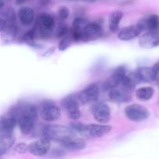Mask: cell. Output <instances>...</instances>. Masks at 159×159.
<instances>
[{"label": "cell", "mask_w": 159, "mask_h": 159, "mask_svg": "<svg viewBox=\"0 0 159 159\" xmlns=\"http://www.w3.org/2000/svg\"><path fill=\"white\" fill-rule=\"evenodd\" d=\"M42 135L43 138H47L49 141H55L60 144L75 138L69 127L58 124H48L45 126L42 130Z\"/></svg>", "instance_id": "6da1fadb"}, {"label": "cell", "mask_w": 159, "mask_h": 159, "mask_svg": "<svg viewBox=\"0 0 159 159\" xmlns=\"http://www.w3.org/2000/svg\"><path fill=\"white\" fill-rule=\"evenodd\" d=\"M7 115L16 120V122L20 117L24 116H30L37 120L38 117V110L34 104L26 101H20L9 108Z\"/></svg>", "instance_id": "7a4b0ae2"}, {"label": "cell", "mask_w": 159, "mask_h": 159, "mask_svg": "<svg viewBox=\"0 0 159 159\" xmlns=\"http://www.w3.org/2000/svg\"><path fill=\"white\" fill-rule=\"evenodd\" d=\"M38 113L45 122L51 123L60 119L61 116L58 106L51 99H44L39 105Z\"/></svg>", "instance_id": "3957f363"}, {"label": "cell", "mask_w": 159, "mask_h": 159, "mask_svg": "<svg viewBox=\"0 0 159 159\" xmlns=\"http://www.w3.org/2000/svg\"><path fill=\"white\" fill-rule=\"evenodd\" d=\"M79 101L77 93H71L65 96L61 100V107L67 112L69 119L77 120L81 117Z\"/></svg>", "instance_id": "277c9868"}, {"label": "cell", "mask_w": 159, "mask_h": 159, "mask_svg": "<svg viewBox=\"0 0 159 159\" xmlns=\"http://www.w3.org/2000/svg\"><path fill=\"white\" fill-rule=\"evenodd\" d=\"M124 113L126 117L133 122H141L147 120L150 116L149 110L146 107L137 103L130 104L126 107Z\"/></svg>", "instance_id": "5b68a950"}, {"label": "cell", "mask_w": 159, "mask_h": 159, "mask_svg": "<svg viewBox=\"0 0 159 159\" xmlns=\"http://www.w3.org/2000/svg\"><path fill=\"white\" fill-rule=\"evenodd\" d=\"M127 68L125 66H118L113 70L111 75L103 82L102 88L103 91H110V89L119 86L127 75Z\"/></svg>", "instance_id": "8992f818"}, {"label": "cell", "mask_w": 159, "mask_h": 159, "mask_svg": "<svg viewBox=\"0 0 159 159\" xmlns=\"http://www.w3.org/2000/svg\"><path fill=\"white\" fill-rule=\"evenodd\" d=\"M112 130V127L106 124H85L82 136L85 138H98L105 136Z\"/></svg>", "instance_id": "52a82bcc"}, {"label": "cell", "mask_w": 159, "mask_h": 159, "mask_svg": "<svg viewBox=\"0 0 159 159\" xmlns=\"http://www.w3.org/2000/svg\"><path fill=\"white\" fill-rule=\"evenodd\" d=\"M99 96V87L96 83L87 85L78 94V98L82 105L93 103L98 100Z\"/></svg>", "instance_id": "ba28073f"}, {"label": "cell", "mask_w": 159, "mask_h": 159, "mask_svg": "<svg viewBox=\"0 0 159 159\" xmlns=\"http://www.w3.org/2000/svg\"><path fill=\"white\" fill-rule=\"evenodd\" d=\"M92 114L99 124H107L111 119V110L103 102H96L92 107Z\"/></svg>", "instance_id": "9c48e42d"}, {"label": "cell", "mask_w": 159, "mask_h": 159, "mask_svg": "<svg viewBox=\"0 0 159 159\" xmlns=\"http://www.w3.org/2000/svg\"><path fill=\"white\" fill-rule=\"evenodd\" d=\"M103 34L102 27L98 23H89L82 32V41L89 42L99 39Z\"/></svg>", "instance_id": "30bf717a"}, {"label": "cell", "mask_w": 159, "mask_h": 159, "mask_svg": "<svg viewBox=\"0 0 159 159\" xmlns=\"http://www.w3.org/2000/svg\"><path fill=\"white\" fill-rule=\"evenodd\" d=\"M51 146V141L45 138H42L28 145V152L34 156L42 157L48 153Z\"/></svg>", "instance_id": "8fae6325"}, {"label": "cell", "mask_w": 159, "mask_h": 159, "mask_svg": "<svg viewBox=\"0 0 159 159\" xmlns=\"http://www.w3.org/2000/svg\"><path fill=\"white\" fill-rule=\"evenodd\" d=\"M140 47L152 49L159 45V32H146L139 38Z\"/></svg>", "instance_id": "7c38bea8"}, {"label": "cell", "mask_w": 159, "mask_h": 159, "mask_svg": "<svg viewBox=\"0 0 159 159\" xmlns=\"http://www.w3.org/2000/svg\"><path fill=\"white\" fill-rule=\"evenodd\" d=\"M142 31V29L139 26V24L137 23L136 25H131V26L123 28L118 33L117 37L119 40H123V41H129L138 37Z\"/></svg>", "instance_id": "4fadbf2b"}, {"label": "cell", "mask_w": 159, "mask_h": 159, "mask_svg": "<svg viewBox=\"0 0 159 159\" xmlns=\"http://www.w3.org/2000/svg\"><path fill=\"white\" fill-rule=\"evenodd\" d=\"M138 24L142 30L147 32H159V16L156 14H152L145 19L141 20Z\"/></svg>", "instance_id": "5bb4252c"}, {"label": "cell", "mask_w": 159, "mask_h": 159, "mask_svg": "<svg viewBox=\"0 0 159 159\" xmlns=\"http://www.w3.org/2000/svg\"><path fill=\"white\" fill-rule=\"evenodd\" d=\"M108 98L111 102L116 103H125L131 101L130 93H126L124 90L119 89H113L108 91Z\"/></svg>", "instance_id": "9a60e30c"}, {"label": "cell", "mask_w": 159, "mask_h": 159, "mask_svg": "<svg viewBox=\"0 0 159 159\" xmlns=\"http://www.w3.org/2000/svg\"><path fill=\"white\" fill-rule=\"evenodd\" d=\"M17 16L20 23L24 26H29L34 23L35 14L32 8L28 6H23L18 10Z\"/></svg>", "instance_id": "2e32d148"}, {"label": "cell", "mask_w": 159, "mask_h": 159, "mask_svg": "<svg viewBox=\"0 0 159 159\" xmlns=\"http://www.w3.org/2000/svg\"><path fill=\"white\" fill-rule=\"evenodd\" d=\"M39 27L48 33H52L55 27V20L51 14L42 13L37 18L36 22Z\"/></svg>", "instance_id": "e0dca14e"}, {"label": "cell", "mask_w": 159, "mask_h": 159, "mask_svg": "<svg viewBox=\"0 0 159 159\" xmlns=\"http://www.w3.org/2000/svg\"><path fill=\"white\" fill-rule=\"evenodd\" d=\"M140 82H140L135 71H133V72L127 74L126 77L124 78V79L120 85L121 86V89L124 90L126 93H130L134 89L136 85L139 84Z\"/></svg>", "instance_id": "ac0fdd59"}, {"label": "cell", "mask_w": 159, "mask_h": 159, "mask_svg": "<svg viewBox=\"0 0 159 159\" xmlns=\"http://www.w3.org/2000/svg\"><path fill=\"white\" fill-rule=\"evenodd\" d=\"M16 124V120L8 115L0 117V134H12Z\"/></svg>", "instance_id": "d6986e66"}, {"label": "cell", "mask_w": 159, "mask_h": 159, "mask_svg": "<svg viewBox=\"0 0 159 159\" xmlns=\"http://www.w3.org/2000/svg\"><path fill=\"white\" fill-rule=\"evenodd\" d=\"M135 73L141 82L150 83L157 81L156 76L151 67H140L135 71Z\"/></svg>", "instance_id": "ffe728a7"}, {"label": "cell", "mask_w": 159, "mask_h": 159, "mask_svg": "<svg viewBox=\"0 0 159 159\" xmlns=\"http://www.w3.org/2000/svg\"><path fill=\"white\" fill-rule=\"evenodd\" d=\"M36 121L37 120L33 119L30 116H24L20 117L17 120V124L21 133L24 135H27L33 130Z\"/></svg>", "instance_id": "44dd1931"}, {"label": "cell", "mask_w": 159, "mask_h": 159, "mask_svg": "<svg viewBox=\"0 0 159 159\" xmlns=\"http://www.w3.org/2000/svg\"><path fill=\"white\" fill-rule=\"evenodd\" d=\"M18 34V27L16 23L9 24L2 32V40L4 43H11L16 39Z\"/></svg>", "instance_id": "7402d4cb"}, {"label": "cell", "mask_w": 159, "mask_h": 159, "mask_svg": "<svg viewBox=\"0 0 159 159\" xmlns=\"http://www.w3.org/2000/svg\"><path fill=\"white\" fill-rule=\"evenodd\" d=\"M61 144L63 147V148L66 149L67 151H70V152L82 151L86 147V144H85V141L78 138H71V139L68 140V141H65Z\"/></svg>", "instance_id": "603a6c76"}, {"label": "cell", "mask_w": 159, "mask_h": 159, "mask_svg": "<svg viewBox=\"0 0 159 159\" xmlns=\"http://www.w3.org/2000/svg\"><path fill=\"white\" fill-rule=\"evenodd\" d=\"M15 144V138L12 134H0V156L7 153Z\"/></svg>", "instance_id": "cb8c5ba5"}, {"label": "cell", "mask_w": 159, "mask_h": 159, "mask_svg": "<svg viewBox=\"0 0 159 159\" xmlns=\"http://www.w3.org/2000/svg\"><path fill=\"white\" fill-rule=\"evenodd\" d=\"M124 14L120 10H115L109 17V29L111 33H116L119 30L120 23L123 19Z\"/></svg>", "instance_id": "d4e9b609"}, {"label": "cell", "mask_w": 159, "mask_h": 159, "mask_svg": "<svg viewBox=\"0 0 159 159\" xmlns=\"http://www.w3.org/2000/svg\"><path fill=\"white\" fill-rule=\"evenodd\" d=\"M155 93V90L152 87L146 86V87H141L136 90V97L139 100L141 101H148L151 99Z\"/></svg>", "instance_id": "484cf974"}, {"label": "cell", "mask_w": 159, "mask_h": 159, "mask_svg": "<svg viewBox=\"0 0 159 159\" xmlns=\"http://www.w3.org/2000/svg\"><path fill=\"white\" fill-rule=\"evenodd\" d=\"M89 23V20H87V19H85V17H76L74 20V21L72 22V25H71V29H70V30L75 31V32L82 33V30L85 28V26H86Z\"/></svg>", "instance_id": "4316f807"}, {"label": "cell", "mask_w": 159, "mask_h": 159, "mask_svg": "<svg viewBox=\"0 0 159 159\" xmlns=\"http://www.w3.org/2000/svg\"><path fill=\"white\" fill-rule=\"evenodd\" d=\"M35 31H34V27L30 30L29 31H27L26 33H25L24 35L22 37L23 42H24L26 44L30 45V46L37 48H38V45H37V43H35Z\"/></svg>", "instance_id": "83f0119b"}, {"label": "cell", "mask_w": 159, "mask_h": 159, "mask_svg": "<svg viewBox=\"0 0 159 159\" xmlns=\"http://www.w3.org/2000/svg\"><path fill=\"white\" fill-rule=\"evenodd\" d=\"M1 13L6 19V21L8 22L9 25L16 23V14L15 10L12 8H7L5 10L2 11Z\"/></svg>", "instance_id": "f1b7e54d"}, {"label": "cell", "mask_w": 159, "mask_h": 159, "mask_svg": "<svg viewBox=\"0 0 159 159\" xmlns=\"http://www.w3.org/2000/svg\"><path fill=\"white\" fill-rule=\"evenodd\" d=\"M71 42H72V39L70 37L69 34H68V35L61 38V40H60V43L58 44V50L60 51H66L71 46Z\"/></svg>", "instance_id": "f546056e"}, {"label": "cell", "mask_w": 159, "mask_h": 159, "mask_svg": "<svg viewBox=\"0 0 159 159\" xmlns=\"http://www.w3.org/2000/svg\"><path fill=\"white\" fill-rule=\"evenodd\" d=\"M69 34V29L65 23H60L56 31V37L57 38H63Z\"/></svg>", "instance_id": "4dcf8cb0"}, {"label": "cell", "mask_w": 159, "mask_h": 159, "mask_svg": "<svg viewBox=\"0 0 159 159\" xmlns=\"http://www.w3.org/2000/svg\"><path fill=\"white\" fill-rule=\"evenodd\" d=\"M70 10L67 6H61L57 10V17L61 20H65L69 17Z\"/></svg>", "instance_id": "1f68e13d"}, {"label": "cell", "mask_w": 159, "mask_h": 159, "mask_svg": "<svg viewBox=\"0 0 159 159\" xmlns=\"http://www.w3.org/2000/svg\"><path fill=\"white\" fill-rule=\"evenodd\" d=\"M14 150L18 154H25L28 152V145L25 143H19L16 145Z\"/></svg>", "instance_id": "d6a6232c"}, {"label": "cell", "mask_w": 159, "mask_h": 159, "mask_svg": "<svg viewBox=\"0 0 159 159\" xmlns=\"http://www.w3.org/2000/svg\"><path fill=\"white\" fill-rule=\"evenodd\" d=\"M8 25H9L8 22L6 21V19L4 18V16H3L2 15L1 12H0V32H2L5 30V28H6Z\"/></svg>", "instance_id": "836d02e7"}, {"label": "cell", "mask_w": 159, "mask_h": 159, "mask_svg": "<svg viewBox=\"0 0 159 159\" xmlns=\"http://www.w3.org/2000/svg\"><path fill=\"white\" fill-rule=\"evenodd\" d=\"M152 70H153L154 73H155V75L156 76L157 80L159 79V61H157L156 63L154 65L153 67H152Z\"/></svg>", "instance_id": "e575fe53"}, {"label": "cell", "mask_w": 159, "mask_h": 159, "mask_svg": "<svg viewBox=\"0 0 159 159\" xmlns=\"http://www.w3.org/2000/svg\"><path fill=\"white\" fill-rule=\"evenodd\" d=\"M54 48H51V49H48V51H47L46 52L43 54V56H51V54H53V52H54Z\"/></svg>", "instance_id": "d590c367"}, {"label": "cell", "mask_w": 159, "mask_h": 159, "mask_svg": "<svg viewBox=\"0 0 159 159\" xmlns=\"http://www.w3.org/2000/svg\"><path fill=\"white\" fill-rule=\"evenodd\" d=\"M51 0H40V3L41 6H48L50 2H51Z\"/></svg>", "instance_id": "8d00e7d4"}, {"label": "cell", "mask_w": 159, "mask_h": 159, "mask_svg": "<svg viewBox=\"0 0 159 159\" xmlns=\"http://www.w3.org/2000/svg\"><path fill=\"white\" fill-rule=\"evenodd\" d=\"M27 1L28 0H16L15 2H16V4L18 5V6H22V5H23L24 3H26Z\"/></svg>", "instance_id": "74e56055"}, {"label": "cell", "mask_w": 159, "mask_h": 159, "mask_svg": "<svg viewBox=\"0 0 159 159\" xmlns=\"http://www.w3.org/2000/svg\"><path fill=\"white\" fill-rule=\"evenodd\" d=\"M5 6V0H0V12L2 11V9Z\"/></svg>", "instance_id": "f35d334b"}, {"label": "cell", "mask_w": 159, "mask_h": 159, "mask_svg": "<svg viewBox=\"0 0 159 159\" xmlns=\"http://www.w3.org/2000/svg\"><path fill=\"white\" fill-rule=\"evenodd\" d=\"M81 1H83V2H87V3H93V2H95L96 0H81Z\"/></svg>", "instance_id": "ab89813d"}, {"label": "cell", "mask_w": 159, "mask_h": 159, "mask_svg": "<svg viewBox=\"0 0 159 159\" xmlns=\"http://www.w3.org/2000/svg\"><path fill=\"white\" fill-rule=\"evenodd\" d=\"M158 87H159V79H158Z\"/></svg>", "instance_id": "60d3db41"}, {"label": "cell", "mask_w": 159, "mask_h": 159, "mask_svg": "<svg viewBox=\"0 0 159 159\" xmlns=\"http://www.w3.org/2000/svg\"><path fill=\"white\" fill-rule=\"evenodd\" d=\"M0 159H2V158H0Z\"/></svg>", "instance_id": "b9f144b4"}]
</instances>
